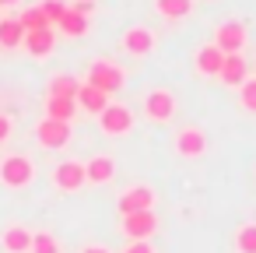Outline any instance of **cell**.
Returning a JSON list of instances; mask_svg holds the SVG:
<instances>
[{
	"instance_id": "cell-1",
	"label": "cell",
	"mask_w": 256,
	"mask_h": 253,
	"mask_svg": "<svg viewBox=\"0 0 256 253\" xmlns=\"http://www.w3.org/2000/svg\"><path fill=\"white\" fill-rule=\"evenodd\" d=\"M84 85H95L98 92L116 95V92L126 85V71L116 67V64H109V60H95V64L88 67V74H84Z\"/></svg>"
},
{
	"instance_id": "cell-2",
	"label": "cell",
	"mask_w": 256,
	"mask_h": 253,
	"mask_svg": "<svg viewBox=\"0 0 256 253\" xmlns=\"http://www.w3.org/2000/svg\"><path fill=\"white\" fill-rule=\"evenodd\" d=\"M32 179H36V165H32L25 155H8L4 162H0V183H4V186L25 190Z\"/></svg>"
},
{
	"instance_id": "cell-3",
	"label": "cell",
	"mask_w": 256,
	"mask_h": 253,
	"mask_svg": "<svg viewBox=\"0 0 256 253\" xmlns=\"http://www.w3.org/2000/svg\"><path fill=\"white\" fill-rule=\"evenodd\" d=\"M98 127H102V134H109V137H123V134L134 130V113H130L123 102H109V106L98 113Z\"/></svg>"
},
{
	"instance_id": "cell-4",
	"label": "cell",
	"mask_w": 256,
	"mask_h": 253,
	"mask_svg": "<svg viewBox=\"0 0 256 253\" xmlns=\"http://www.w3.org/2000/svg\"><path fill=\"white\" fill-rule=\"evenodd\" d=\"M123 53H130V57H151L154 53V46H158V36L148 29V25H130L126 32H123Z\"/></svg>"
},
{
	"instance_id": "cell-5",
	"label": "cell",
	"mask_w": 256,
	"mask_h": 253,
	"mask_svg": "<svg viewBox=\"0 0 256 253\" xmlns=\"http://www.w3.org/2000/svg\"><path fill=\"white\" fill-rule=\"evenodd\" d=\"M70 137H74V130H70V123H64V120H50V116H46V120L36 127V141H39L42 148H50V151L67 148Z\"/></svg>"
},
{
	"instance_id": "cell-6",
	"label": "cell",
	"mask_w": 256,
	"mask_h": 253,
	"mask_svg": "<svg viewBox=\"0 0 256 253\" xmlns=\"http://www.w3.org/2000/svg\"><path fill=\"white\" fill-rule=\"evenodd\" d=\"M246 25L242 22H221L218 29H214V46L228 57V53H242L246 50Z\"/></svg>"
},
{
	"instance_id": "cell-7",
	"label": "cell",
	"mask_w": 256,
	"mask_h": 253,
	"mask_svg": "<svg viewBox=\"0 0 256 253\" xmlns=\"http://www.w3.org/2000/svg\"><path fill=\"white\" fill-rule=\"evenodd\" d=\"M144 113H148V120H154V123H168L172 113H176V95H172L168 88L148 92V95H144Z\"/></svg>"
},
{
	"instance_id": "cell-8",
	"label": "cell",
	"mask_w": 256,
	"mask_h": 253,
	"mask_svg": "<svg viewBox=\"0 0 256 253\" xmlns=\"http://www.w3.org/2000/svg\"><path fill=\"white\" fill-rule=\"evenodd\" d=\"M53 183L60 186V190H67V193H78L88 179H84V162H74V158H67V162H60L56 169H53Z\"/></svg>"
},
{
	"instance_id": "cell-9",
	"label": "cell",
	"mask_w": 256,
	"mask_h": 253,
	"mask_svg": "<svg viewBox=\"0 0 256 253\" xmlns=\"http://www.w3.org/2000/svg\"><path fill=\"white\" fill-rule=\"evenodd\" d=\"M123 232L130 235V242H134V239H151V235L158 232L154 211H134V214H123Z\"/></svg>"
},
{
	"instance_id": "cell-10",
	"label": "cell",
	"mask_w": 256,
	"mask_h": 253,
	"mask_svg": "<svg viewBox=\"0 0 256 253\" xmlns=\"http://www.w3.org/2000/svg\"><path fill=\"white\" fill-rule=\"evenodd\" d=\"M116 207H120V218H123V214H134V211H151V207H154V190L144 186V183H140V186H130V190L120 197Z\"/></svg>"
},
{
	"instance_id": "cell-11",
	"label": "cell",
	"mask_w": 256,
	"mask_h": 253,
	"mask_svg": "<svg viewBox=\"0 0 256 253\" xmlns=\"http://www.w3.org/2000/svg\"><path fill=\"white\" fill-rule=\"evenodd\" d=\"M176 151H179L182 158H200V155L207 151V134L196 130V127L179 130V134H176Z\"/></svg>"
},
{
	"instance_id": "cell-12",
	"label": "cell",
	"mask_w": 256,
	"mask_h": 253,
	"mask_svg": "<svg viewBox=\"0 0 256 253\" xmlns=\"http://www.w3.org/2000/svg\"><path fill=\"white\" fill-rule=\"evenodd\" d=\"M22 46H25L36 60H46V57L53 53V46H56V32H53V29H36V32H25Z\"/></svg>"
},
{
	"instance_id": "cell-13",
	"label": "cell",
	"mask_w": 256,
	"mask_h": 253,
	"mask_svg": "<svg viewBox=\"0 0 256 253\" xmlns=\"http://www.w3.org/2000/svg\"><path fill=\"white\" fill-rule=\"evenodd\" d=\"M112 176H116L112 155H92V158L84 162V179H88L92 186H102V183H109Z\"/></svg>"
},
{
	"instance_id": "cell-14",
	"label": "cell",
	"mask_w": 256,
	"mask_h": 253,
	"mask_svg": "<svg viewBox=\"0 0 256 253\" xmlns=\"http://www.w3.org/2000/svg\"><path fill=\"white\" fill-rule=\"evenodd\" d=\"M218 78H221L224 85L238 88V85L249 78V64H246V57H242V53H228L224 64H221V71H218Z\"/></svg>"
},
{
	"instance_id": "cell-15",
	"label": "cell",
	"mask_w": 256,
	"mask_h": 253,
	"mask_svg": "<svg viewBox=\"0 0 256 253\" xmlns=\"http://www.w3.org/2000/svg\"><path fill=\"white\" fill-rule=\"evenodd\" d=\"M74 102H78V109H81V113H92V116H98V113L109 106V95H106V92H98L95 85H84V81H81V88H78Z\"/></svg>"
},
{
	"instance_id": "cell-16",
	"label": "cell",
	"mask_w": 256,
	"mask_h": 253,
	"mask_svg": "<svg viewBox=\"0 0 256 253\" xmlns=\"http://www.w3.org/2000/svg\"><path fill=\"white\" fill-rule=\"evenodd\" d=\"M0 242H4L8 253H28L32 249V232L25 225H8L4 232H0Z\"/></svg>"
},
{
	"instance_id": "cell-17",
	"label": "cell",
	"mask_w": 256,
	"mask_h": 253,
	"mask_svg": "<svg viewBox=\"0 0 256 253\" xmlns=\"http://www.w3.org/2000/svg\"><path fill=\"white\" fill-rule=\"evenodd\" d=\"M221 64H224V53L210 43V46H200L196 50V71L200 74H214L218 78V71H221Z\"/></svg>"
},
{
	"instance_id": "cell-18",
	"label": "cell",
	"mask_w": 256,
	"mask_h": 253,
	"mask_svg": "<svg viewBox=\"0 0 256 253\" xmlns=\"http://www.w3.org/2000/svg\"><path fill=\"white\" fill-rule=\"evenodd\" d=\"M78 113H81V109H78L74 99H56V95L46 99V116H50V120H64V123H70Z\"/></svg>"
},
{
	"instance_id": "cell-19",
	"label": "cell",
	"mask_w": 256,
	"mask_h": 253,
	"mask_svg": "<svg viewBox=\"0 0 256 253\" xmlns=\"http://www.w3.org/2000/svg\"><path fill=\"white\" fill-rule=\"evenodd\" d=\"M22 39H25V29L18 18H0V50H14L22 46Z\"/></svg>"
},
{
	"instance_id": "cell-20",
	"label": "cell",
	"mask_w": 256,
	"mask_h": 253,
	"mask_svg": "<svg viewBox=\"0 0 256 253\" xmlns=\"http://www.w3.org/2000/svg\"><path fill=\"white\" fill-rule=\"evenodd\" d=\"M56 29H64V36H70V39H81V36L88 32V18H84V15H78V11L67 4L64 18L56 22Z\"/></svg>"
},
{
	"instance_id": "cell-21",
	"label": "cell",
	"mask_w": 256,
	"mask_h": 253,
	"mask_svg": "<svg viewBox=\"0 0 256 253\" xmlns=\"http://www.w3.org/2000/svg\"><path fill=\"white\" fill-rule=\"evenodd\" d=\"M154 8H158L162 18L182 22V18H190V11H193V0H154Z\"/></svg>"
},
{
	"instance_id": "cell-22",
	"label": "cell",
	"mask_w": 256,
	"mask_h": 253,
	"mask_svg": "<svg viewBox=\"0 0 256 253\" xmlns=\"http://www.w3.org/2000/svg\"><path fill=\"white\" fill-rule=\"evenodd\" d=\"M78 88H81V81L74 74H53L50 78V95H56V99H74Z\"/></svg>"
},
{
	"instance_id": "cell-23",
	"label": "cell",
	"mask_w": 256,
	"mask_h": 253,
	"mask_svg": "<svg viewBox=\"0 0 256 253\" xmlns=\"http://www.w3.org/2000/svg\"><path fill=\"white\" fill-rule=\"evenodd\" d=\"M18 22H22V29H25V32H36V29H53V25H50V18L42 15V8H25Z\"/></svg>"
},
{
	"instance_id": "cell-24",
	"label": "cell",
	"mask_w": 256,
	"mask_h": 253,
	"mask_svg": "<svg viewBox=\"0 0 256 253\" xmlns=\"http://www.w3.org/2000/svg\"><path fill=\"white\" fill-rule=\"evenodd\" d=\"M235 249H238V253H256V225H252V221L235 232Z\"/></svg>"
},
{
	"instance_id": "cell-25",
	"label": "cell",
	"mask_w": 256,
	"mask_h": 253,
	"mask_svg": "<svg viewBox=\"0 0 256 253\" xmlns=\"http://www.w3.org/2000/svg\"><path fill=\"white\" fill-rule=\"evenodd\" d=\"M28 253H60V242L50 232H32V249Z\"/></svg>"
},
{
	"instance_id": "cell-26",
	"label": "cell",
	"mask_w": 256,
	"mask_h": 253,
	"mask_svg": "<svg viewBox=\"0 0 256 253\" xmlns=\"http://www.w3.org/2000/svg\"><path fill=\"white\" fill-rule=\"evenodd\" d=\"M238 99H242V109L246 113H256V78H246L238 85Z\"/></svg>"
},
{
	"instance_id": "cell-27",
	"label": "cell",
	"mask_w": 256,
	"mask_h": 253,
	"mask_svg": "<svg viewBox=\"0 0 256 253\" xmlns=\"http://www.w3.org/2000/svg\"><path fill=\"white\" fill-rule=\"evenodd\" d=\"M39 8H42V15L50 18V25H56V22L64 18V11H67V4H64V0H42Z\"/></svg>"
},
{
	"instance_id": "cell-28",
	"label": "cell",
	"mask_w": 256,
	"mask_h": 253,
	"mask_svg": "<svg viewBox=\"0 0 256 253\" xmlns=\"http://www.w3.org/2000/svg\"><path fill=\"white\" fill-rule=\"evenodd\" d=\"M123 253H154V246H151V239H134Z\"/></svg>"
},
{
	"instance_id": "cell-29",
	"label": "cell",
	"mask_w": 256,
	"mask_h": 253,
	"mask_svg": "<svg viewBox=\"0 0 256 253\" xmlns=\"http://www.w3.org/2000/svg\"><path fill=\"white\" fill-rule=\"evenodd\" d=\"M74 11H78V15H84V18H88V15H92V11H95V0H78V4H74Z\"/></svg>"
},
{
	"instance_id": "cell-30",
	"label": "cell",
	"mask_w": 256,
	"mask_h": 253,
	"mask_svg": "<svg viewBox=\"0 0 256 253\" xmlns=\"http://www.w3.org/2000/svg\"><path fill=\"white\" fill-rule=\"evenodd\" d=\"M11 130H14V127H11V120L0 113V141H8V137H11Z\"/></svg>"
},
{
	"instance_id": "cell-31",
	"label": "cell",
	"mask_w": 256,
	"mask_h": 253,
	"mask_svg": "<svg viewBox=\"0 0 256 253\" xmlns=\"http://www.w3.org/2000/svg\"><path fill=\"white\" fill-rule=\"evenodd\" d=\"M81 253H109L106 246H88V249H81Z\"/></svg>"
},
{
	"instance_id": "cell-32",
	"label": "cell",
	"mask_w": 256,
	"mask_h": 253,
	"mask_svg": "<svg viewBox=\"0 0 256 253\" xmlns=\"http://www.w3.org/2000/svg\"><path fill=\"white\" fill-rule=\"evenodd\" d=\"M11 4H18V0H0V8H11Z\"/></svg>"
}]
</instances>
